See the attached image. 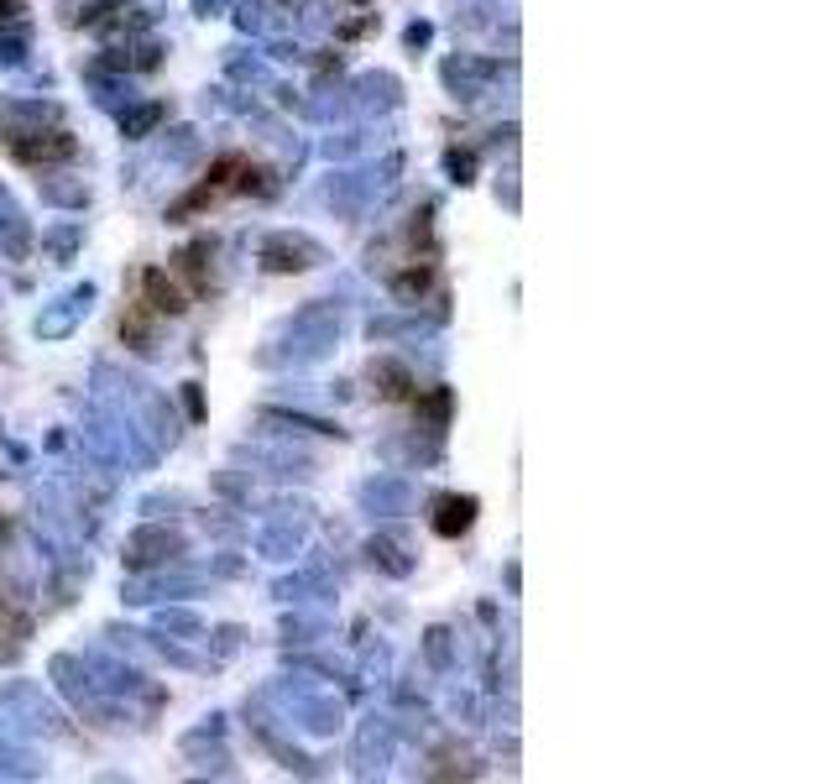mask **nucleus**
Segmentation results:
<instances>
[{"label":"nucleus","mask_w":836,"mask_h":784,"mask_svg":"<svg viewBox=\"0 0 836 784\" xmlns=\"http://www.w3.org/2000/svg\"><path fill=\"white\" fill-rule=\"evenodd\" d=\"M445 518H434V528L439 534H460V528H471V513H476V502L471 497H450L445 507H439Z\"/></svg>","instance_id":"f257e3e1"},{"label":"nucleus","mask_w":836,"mask_h":784,"mask_svg":"<svg viewBox=\"0 0 836 784\" xmlns=\"http://www.w3.org/2000/svg\"><path fill=\"white\" fill-rule=\"evenodd\" d=\"M147 293H152V309H162V314H183V293L162 278V272H147Z\"/></svg>","instance_id":"f03ea898"}]
</instances>
